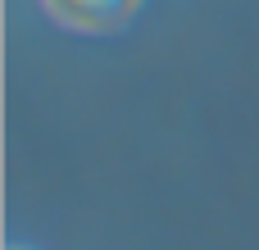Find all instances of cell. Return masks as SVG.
Wrapping results in <instances>:
<instances>
[{"label": "cell", "mask_w": 259, "mask_h": 250, "mask_svg": "<svg viewBox=\"0 0 259 250\" xmlns=\"http://www.w3.org/2000/svg\"><path fill=\"white\" fill-rule=\"evenodd\" d=\"M41 5L55 23H64L73 32H91V36L118 32L141 9V0H41Z\"/></svg>", "instance_id": "6da1fadb"}]
</instances>
